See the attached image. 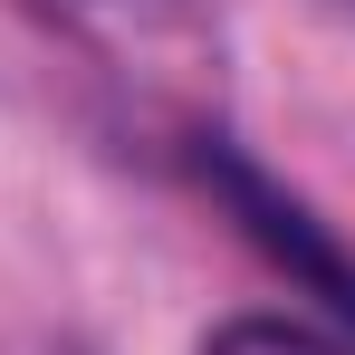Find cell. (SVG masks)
I'll return each mask as SVG.
<instances>
[{
  "label": "cell",
  "instance_id": "7a4b0ae2",
  "mask_svg": "<svg viewBox=\"0 0 355 355\" xmlns=\"http://www.w3.org/2000/svg\"><path fill=\"white\" fill-rule=\"evenodd\" d=\"M202 355H346V346H327L317 327H288V317H231Z\"/></svg>",
  "mask_w": 355,
  "mask_h": 355
},
{
  "label": "cell",
  "instance_id": "3957f363",
  "mask_svg": "<svg viewBox=\"0 0 355 355\" xmlns=\"http://www.w3.org/2000/svg\"><path fill=\"white\" fill-rule=\"evenodd\" d=\"M336 10H355V0H336Z\"/></svg>",
  "mask_w": 355,
  "mask_h": 355
},
{
  "label": "cell",
  "instance_id": "6da1fadb",
  "mask_svg": "<svg viewBox=\"0 0 355 355\" xmlns=\"http://www.w3.org/2000/svg\"><path fill=\"white\" fill-rule=\"evenodd\" d=\"M202 173H211V182H221V192L240 202V221H250V231L269 240V250H279L288 269H307V279H317V288H327V297H336V307L355 317V259H336V250L317 240V221H307L297 202H279V192H269V182L250 173L240 154H202Z\"/></svg>",
  "mask_w": 355,
  "mask_h": 355
}]
</instances>
